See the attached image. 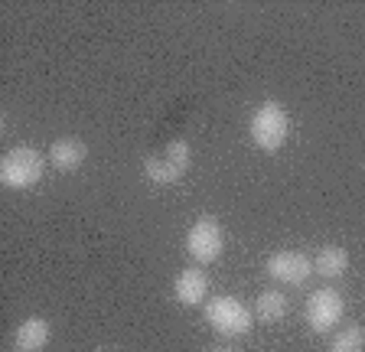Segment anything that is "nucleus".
Here are the masks:
<instances>
[{
    "label": "nucleus",
    "instance_id": "nucleus-1",
    "mask_svg": "<svg viewBox=\"0 0 365 352\" xmlns=\"http://www.w3.org/2000/svg\"><path fill=\"white\" fill-rule=\"evenodd\" d=\"M248 134L258 150H264V153L281 150L290 134V115L284 111L281 101H264V105L255 108V111H251Z\"/></svg>",
    "mask_w": 365,
    "mask_h": 352
},
{
    "label": "nucleus",
    "instance_id": "nucleus-2",
    "mask_svg": "<svg viewBox=\"0 0 365 352\" xmlns=\"http://www.w3.org/2000/svg\"><path fill=\"white\" fill-rule=\"evenodd\" d=\"M46 163L49 157H43L36 147H14L0 160V183L7 190H30L43 180Z\"/></svg>",
    "mask_w": 365,
    "mask_h": 352
},
{
    "label": "nucleus",
    "instance_id": "nucleus-3",
    "mask_svg": "<svg viewBox=\"0 0 365 352\" xmlns=\"http://www.w3.org/2000/svg\"><path fill=\"white\" fill-rule=\"evenodd\" d=\"M202 314H205V323H209L219 336H248L251 323H255V314H251L248 306L238 297H228V294L205 300Z\"/></svg>",
    "mask_w": 365,
    "mask_h": 352
},
{
    "label": "nucleus",
    "instance_id": "nucleus-4",
    "mask_svg": "<svg viewBox=\"0 0 365 352\" xmlns=\"http://www.w3.org/2000/svg\"><path fill=\"white\" fill-rule=\"evenodd\" d=\"M190 167H192V147L182 138H176L167 144L163 157H147L144 176H147V183H153V186H173L186 176Z\"/></svg>",
    "mask_w": 365,
    "mask_h": 352
},
{
    "label": "nucleus",
    "instance_id": "nucleus-5",
    "mask_svg": "<svg viewBox=\"0 0 365 352\" xmlns=\"http://www.w3.org/2000/svg\"><path fill=\"white\" fill-rule=\"evenodd\" d=\"M222 248H225V235H222L219 219L212 215H199L196 222L186 232V252L196 264H212L222 258Z\"/></svg>",
    "mask_w": 365,
    "mask_h": 352
},
{
    "label": "nucleus",
    "instance_id": "nucleus-6",
    "mask_svg": "<svg viewBox=\"0 0 365 352\" xmlns=\"http://www.w3.org/2000/svg\"><path fill=\"white\" fill-rule=\"evenodd\" d=\"M342 314H346V300H342V294L336 291V287H319L304 304L307 326H310L313 333H329L333 326H339Z\"/></svg>",
    "mask_w": 365,
    "mask_h": 352
},
{
    "label": "nucleus",
    "instance_id": "nucleus-7",
    "mask_svg": "<svg viewBox=\"0 0 365 352\" xmlns=\"http://www.w3.org/2000/svg\"><path fill=\"white\" fill-rule=\"evenodd\" d=\"M267 277H274L277 284L287 287H300L313 277V258L304 252H274L264 264Z\"/></svg>",
    "mask_w": 365,
    "mask_h": 352
},
{
    "label": "nucleus",
    "instance_id": "nucleus-8",
    "mask_svg": "<svg viewBox=\"0 0 365 352\" xmlns=\"http://www.w3.org/2000/svg\"><path fill=\"white\" fill-rule=\"evenodd\" d=\"M173 297L182 306H199L209 300V277L202 268H182L173 281Z\"/></svg>",
    "mask_w": 365,
    "mask_h": 352
},
{
    "label": "nucleus",
    "instance_id": "nucleus-9",
    "mask_svg": "<svg viewBox=\"0 0 365 352\" xmlns=\"http://www.w3.org/2000/svg\"><path fill=\"white\" fill-rule=\"evenodd\" d=\"M88 160V144L82 138H59L53 147H49V163H53L59 173H76L82 163Z\"/></svg>",
    "mask_w": 365,
    "mask_h": 352
},
{
    "label": "nucleus",
    "instance_id": "nucleus-10",
    "mask_svg": "<svg viewBox=\"0 0 365 352\" xmlns=\"http://www.w3.org/2000/svg\"><path fill=\"white\" fill-rule=\"evenodd\" d=\"M53 339V326L43 316H26L20 326L14 329V346L16 352H43Z\"/></svg>",
    "mask_w": 365,
    "mask_h": 352
},
{
    "label": "nucleus",
    "instance_id": "nucleus-11",
    "mask_svg": "<svg viewBox=\"0 0 365 352\" xmlns=\"http://www.w3.org/2000/svg\"><path fill=\"white\" fill-rule=\"evenodd\" d=\"M313 271H317L319 277H342L346 271H349V252L342 245H323L317 252V258H313Z\"/></svg>",
    "mask_w": 365,
    "mask_h": 352
},
{
    "label": "nucleus",
    "instance_id": "nucleus-12",
    "mask_svg": "<svg viewBox=\"0 0 365 352\" xmlns=\"http://www.w3.org/2000/svg\"><path fill=\"white\" fill-rule=\"evenodd\" d=\"M287 297H284V291H264L258 294V300H255V316L264 323H281L284 316H287Z\"/></svg>",
    "mask_w": 365,
    "mask_h": 352
},
{
    "label": "nucleus",
    "instance_id": "nucleus-13",
    "mask_svg": "<svg viewBox=\"0 0 365 352\" xmlns=\"http://www.w3.org/2000/svg\"><path fill=\"white\" fill-rule=\"evenodd\" d=\"M329 352H365V326L352 323V326H346L342 333H336Z\"/></svg>",
    "mask_w": 365,
    "mask_h": 352
},
{
    "label": "nucleus",
    "instance_id": "nucleus-14",
    "mask_svg": "<svg viewBox=\"0 0 365 352\" xmlns=\"http://www.w3.org/2000/svg\"><path fill=\"white\" fill-rule=\"evenodd\" d=\"M209 352H228V349H209Z\"/></svg>",
    "mask_w": 365,
    "mask_h": 352
},
{
    "label": "nucleus",
    "instance_id": "nucleus-15",
    "mask_svg": "<svg viewBox=\"0 0 365 352\" xmlns=\"http://www.w3.org/2000/svg\"><path fill=\"white\" fill-rule=\"evenodd\" d=\"M98 352H111V349H98Z\"/></svg>",
    "mask_w": 365,
    "mask_h": 352
}]
</instances>
